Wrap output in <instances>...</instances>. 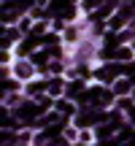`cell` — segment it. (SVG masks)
Instances as JSON below:
<instances>
[{
    "label": "cell",
    "instance_id": "cell-5",
    "mask_svg": "<svg viewBox=\"0 0 135 146\" xmlns=\"http://www.w3.org/2000/svg\"><path fill=\"white\" fill-rule=\"evenodd\" d=\"M30 3H32V0H14V8L16 11H27V8H30Z\"/></svg>",
    "mask_w": 135,
    "mask_h": 146
},
{
    "label": "cell",
    "instance_id": "cell-15",
    "mask_svg": "<svg viewBox=\"0 0 135 146\" xmlns=\"http://www.w3.org/2000/svg\"><path fill=\"white\" fill-rule=\"evenodd\" d=\"M130 146H135V138H132V143H130Z\"/></svg>",
    "mask_w": 135,
    "mask_h": 146
},
{
    "label": "cell",
    "instance_id": "cell-7",
    "mask_svg": "<svg viewBox=\"0 0 135 146\" xmlns=\"http://www.w3.org/2000/svg\"><path fill=\"white\" fill-rule=\"evenodd\" d=\"M57 108H60V114H73V106L70 103H57Z\"/></svg>",
    "mask_w": 135,
    "mask_h": 146
},
{
    "label": "cell",
    "instance_id": "cell-10",
    "mask_svg": "<svg viewBox=\"0 0 135 146\" xmlns=\"http://www.w3.org/2000/svg\"><path fill=\"white\" fill-rule=\"evenodd\" d=\"M49 106H52V100H49V98H38V108H49Z\"/></svg>",
    "mask_w": 135,
    "mask_h": 146
},
{
    "label": "cell",
    "instance_id": "cell-9",
    "mask_svg": "<svg viewBox=\"0 0 135 146\" xmlns=\"http://www.w3.org/2000/svg\"><path fill=\"white\" fill-rule=\"evenodd\" d=\"M81 87H84V84L76 81V84H70V89H68V92H70V95H78V92H81Z\"/></svg>",
    "mask_w": 135,
    "mask_h": 146
},
{
    "label": "cell",
    "instance_id": "cell-14",
    "mask_svg": "<svg viewBox=\"0 0 135 146\" xmlns=\"http://www.w3.org/2000/svg\"><path fill=\"white\" fill-rule=\"evenodd\" d=\"M100 3V0H87V5H97Z\"/></svg>",
    "mask_w": 135,
    "mask_h": 146
},
{
    "label": "cell",
    "instance_id": "cell-3",
    "mask_svg": "<svg viewBox=\"0 0 135 146\" xmlns=\"http://www.w3.org/2000/svg\"><path fill=\"white\" fill-rule=\"evenodd\" d=\"M35 111H41V108H38V103H27L24 108L19 111V116H22V119H32V116H35Z\"/></svg>",
    "mask_w": 135,
    "mask_h": 146
},
{
    "label": "cell",
    "instance_id": "cell-12",
    "mask_svg": "<svg viewBox=\"0 0 135 146\" xmlns=\"http://www.w3.org/2000/svg\"><path fill=\"white\" fill-rule=\"evenodd\" d=\"M41 89H43V84H30V92H32V95L41 92Z\"/></svg>",
    "mask_w": 135,
    "mask_h": 146
},
{
    "label": "cell",
    "instance_id": "cell-4",
    "mask_svg": "<svg viewBox=\"0 0 135 146\" xmlns=\"http://www.w3.org/2000/svg\"><path fill=\"white\" fill-rule=\"evenodd\" d=\"M46 57H49L46 52H38V54H32V65H43V62H46Z\"/></svg>",
    "mask_w": 135,
    "mask_h": 146
},
{
    "label": "cell",
    "instance_id": "cell-13",
    "mask_svg": "<svg viewBox=\"0 0 135 146\" xmlns=\"http://www.w3.org/2000/svg\"><path fill=\"white\" fill-rule=\"evenodd\" d=\"M124 70H127V73H132V76H135V62H130V65H127Z\"/></svg>",
    "mask_w": 135,
    "mask_h": 146
},
{
    "label": "cell",
    "instance_id": "cell-8",
    "mask_svg": "<svg viewBox=\"0 0 135 146\" xmlns=\"http://www.w3.org/2000/svg\"><path fill=\"white\" fill-rule=\"evenodd\" d=\"M127 89H130V81H119V84H116V92H119V95H124Z\"/></svg>",
    "mask_w": 135,
    "mask_h": 146
},
{
    "label": "cell",
    "instance_id": "cell-1",
    "mask_svg": "<svg viewBox=\"0 0 135 146\" xmlns=\"http://www.w3.org/2000/svg\"><path fill=\"white\" fill-rule=\"evenodd\" d=\"M103 116L100 114H95V111H81L78 114V127H89V125H95V122H100Z\"/></svg>",
    "mask_w": 135,
    "mask_h": 146
},
{
    "label": "cell",
    "instance_id": "cell-11",
    "mask_svg": "<svg viewBox=\"0 0 135 146\" xmlns=\"http://www.w3.org/2000/svg\"><path fill=\"white\" fill-rule=\"evenodd\" d=\"M62 16H65V19H70V16H73V5H70V3L62 8Z\"/></svg>",
    "mask_w": 135,
    "mask_h": 146
},
{
    "label": "cell",
    "instance_id": "cell-2",
    "mask_svg": "<svg viewBox=\"0 0 135 146\" xmlns=\"http://www.w3.org/2000/svg\"><path fill=\"white\" fill-rule=\"evenodd\" d=\"M122 68L119 65H108V68H103V70H97V78H103V81H111L114 76H119Z\"/></svg>",
    "mask_w": 135,
    "mask_h": 146
},
{
    "label": "cell",
    "instance_id": "cell-6",
    "mask_svg": "<svg viewBox=\"0 0 135 146\" xmlns=\"http://www.w3.org/2000/svg\"><path fill=\"white\" fill-rule=\"evenodd\" d=\"M111 11H114V3H111V0H108V3H105V5H103V8H100V11H97V14H95V16H108V14H111Z\"/></svg>",
    "mask_w": 135,
    "mask_h": 146
}]
</instances>
